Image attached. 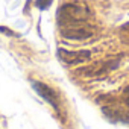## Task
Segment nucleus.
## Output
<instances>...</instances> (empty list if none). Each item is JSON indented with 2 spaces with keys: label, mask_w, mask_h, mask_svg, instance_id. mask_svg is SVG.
<instances>
[{
  "label": "nucleus",
  "mask_w": 129,
  "mask_h": 129,
  "mask_svg": "<svg viewBox=\"0 0 129 129\" xmlns=\"http://www.w3.org/2000/svg\"><path fill=\"white\" fill-rule=\"evenodd\" d=\"M90 17V12L87 8L75 3L62 5L58 11V23L59 26L67 24H78V23H87V18Z\"/></svg>",
  "instance_id": "f257e3e1"
},
{
  "label": "nucleus",
  "mask_w": 129,
  "mask_h": 129,
  "mask_svg": "<svg viewBox=\"0 0 129 129\" xmlns=\"http://www.w3.org/2000/svg\"><path fill=\"white\" fill-rule=\"evenodd\" d=\"M61 35L69 40H87L93 35V29L87 26V23H78V24H67V26H59Z\"/></svg>",
  "instance_id": "f03ea898"
},
{
  "label": "nucleus",
  "mask_w": 129,
  "mask_h": 129,
  "mask_svg": "<svg viewBox=\"0 0 129 129\" xmlns=\"http://www.w3.org/2000/svg\"><path fill=\"white\" fill-rule=\"evenodd\" d=\"M32 87H34V90L47 102V103H50L56 111H58V114H61V109H59V100H58V96H56V93L47 85V84H44V82H40V81H32Z\"/></svg>",
  "instance_id": "7ed1b4c3"
},
{
  "label": "nucleus",
  "mask_w": 129,
  "mask_h": 129,
  "mask_svg": "<svg viewBox=\"0 0 129 129\" xmlns=\"http://www.w3.org/2000/svg\"><path fill=\"white\" fill-rule=\"evenodd\" d=\"M58 56L62 62L66 64H82L85 61H88L91 58V52L90 50H76V52H70V50H64L59 49L58 50Z\"/></svg>",
  "instance_id": "20e7f679"
},
{
  "label": "nucleus",
  "mask_w": 129,
  "mask_h": 129,
  "mask_svg": "<svg viewBox=\"0 0 129 129\" xmlns=\"http://www.w3.org/2000/svg\"><path fill=\"white\" fill-rule=\"evenodd\" d=\"M50 5H52V0H38L37 2V6L40 9H47Z\"/></svg>",
  "instance_id": "39448f33"
},
{
  "label": "nucleus",
  "mask_w": 129,
  "mask_h": 129,
  "mask_svg": "<svg viewBox=\"0 0 129 129\" xmlns=\"http://www.w3.org/2000/svg\"><path fill=\"white\" fill-rule=\"evenodd\" d=\"M123 99H124V102L129 105V87L124 90V93H123Z\"/></svg>",
  "instance_id": "423d86ee"
},
{
  "label": "nucleus",
  "mask_w": 129,
  "mask_h": 129,
  "mask_svg": "<svg viewBox=\"0 0 129 129\" xmlns=\"http://www.w3.org/2000/svg\"><path fill=\"white\" fill-rule=\"evenodd\" d=\"M0 30H2L3 34H8V35H15L12 30H9V29H6V27H0Z\"/></svg>",
  "instance_id": "0eeeda50"
}]
</instances>
